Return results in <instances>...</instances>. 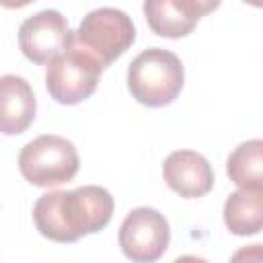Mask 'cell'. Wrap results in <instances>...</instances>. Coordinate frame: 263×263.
Instances as JSON below:
<instances>
[{
    "label": "cell",
    "mask_w": 263,
    "mask_h": 263,
    "mask_svg": "<svg viewBox=\"0 0 263 263\" xmlns=\"http://www.w3.org/2000/svg\"><path fill=\"white\" fill-rule=\"evenodd\" d=\"M115 201L105 187L84 185L72 191L43 193L33 205V222L41 236L53 242H76L103 230L113 216Z\"/></svg>",
    "instance_id": "1"
},
{
    "label": "cell",
    "mask_w": 263,
    "mask_h": 263,
    "mask_svg": "<svg viewBox=\"0 0 263 263\" xmlns=\"http://www.w3.org/2000/svg\"><path fill=\"white\" fill-rule=\"evenodd\" d=\"M185 82L181 60L162 47L144 49L127 68V88L132 97L146 107L171 105Z\"/></svg>",
    "instance_id": "2"
},
{
    "label": "cell",
    "mask_w": 263,
    "mask_h": 263,
    "mask_svg": "<svg viewBox=\"0 0 263 263\" xmlns=\"http://www.w3.org/2000/svg\"><path fill=\"white\" fill-rule=\"evenodd\" d=\"M70 41L92 55L105 70L132 47L136 41V29L123 10L103 6L90 10L82 18L78 29L72 31Z\"/></svg>",
    "instance_id": "3"
},
{
    "label": "cell",
    "mask_w": 263,
    "mask_h": 263,
    "mask_svg": "<svg viewBox=\"0 0 263 263\" xmlns=\"http://www.w3.org/2000/svg\"><path fill=\"white\" fill-rule=\"evenodd\" d=\"M80 166L74 144L62 136L45 134L23 146L18 171L35 187H58L76 177Z\"/></svg>",
    "instance_id": "4"
},
{
    "label": "cell",
    "mask_w": 263,
    "mask_h": 263,
    "mask_svg": "<svg viewBox=\"0 0 263 263\" xmlns=\"http://www.w3.org/2000/svg\"><path fill=\"white\" fill-rule=\"evenodd\" d=\"M101 72L103 66L92 55L68 41L64 51L47 62L45 88L60 105H78L95 92Z\"/></svg>",
    "instance_id": "5"
},
{
    "label": "cell",
    "mask_w": 263,
    "mask_h": 263,
    "mask_svg": "<svg viewBox=\"0 0 263 263\" xmlns=\"http://www.w3.org/2000/svg\"><path fill=\"white\" fill-rule=\"evenodd\" d=\"M117 240L127 259L136 263H152L168 249L171 228L158 210L142 205L123 218Z\"/></svg>",
    "instance_id": "6"
},
{
    "label": "cell",
    "mask_w": 263,
    "mask_h": 263,
    "mask_svg": "<svg viewBox=\"0 0 263 263\" xmlns=\"http://www.w3.org/2000/svg\"><path fill=\"white\" fill-rule=\"evenodd\" d=\"M72 31L60 10H39L18 29V47L35 64H47L68 45Z\"/></svg>",
    "instance_id": "7"
},
{
    "label": "cell",
    "mask_w": 263,
    "mask_h": 263,
    "mask_svg": "<svg viewBox=\"0 0 263 263\" xmlns=\"http://www.w3.org/2000/svg\"><path fill=\"white\" fill-rule=\"evenodd\" d=\"M164 183L185 199L203 197L214 187V171L205 156L195 150H175L162 164Z\"/></svg>",
    "instance_id": "8"
},
{
    "label": "cell",
    "mask_w": 263,
    "mask_h": 263,
    "mask_svg": "<svg viewBox=\"0 0 263 263\" xmlns=\"http://www.w3.org/2000/svg\"><path fill=\"white\" fill-rule=\"evenodd\" d=\"M37 101L31 84L16 74L0 76V134L16 136L35 119Z\"/></svg>",
    "instance_id": "9"
},
{
    "label": "cell",
    "mask_w": 263,
    "mask_h": 263,
    "mask_svg": "<svg viewBox=\"0 0 263 263\" xmlns=\"http://www.w3.org/2000/svg\"><path fill=\"white\" fill-rule=\"evenodd\" d=\"M144 16L152 33L179 39L189 35L205 14L195 0H144Z\"/></svg>",
    "instance_id": "10"
},
{
    "label": "cell",
    "mask_w": 263,
    "mask_h": 263,
    "mask_svg": "<svg viewBox=\"0 0 263 263\" xmlns=\"http://www.w3.org/2000/svg\"><path fill=\"white\" fill-rule=\"evenodd\" d=\"M224 224L236 236L259 234L263 226V189L238 187L224 203Z\"/></svg>",
    "instance_id": "11"
},
{
    "label": "cell",
    "mask_w": 263,
    "mask_h": 263,
    "mask_svg": "<svg viewBox=\"0 0 263 263\" xmlns=\"http://www.w3.org/2000/svg\"><path fill=\"white\" fill-rule=\"evenodd\" d=\"M226 173L238 187L263 189V142L255 138L238 144L226 160Z\"/></svg>",
    "instance_id": "12"
},
{
    "label": "cell",
    "mask_w": 263,
    "mask_h": 263,
    "mask_svg": "<svg viewBox=\"0 0 263 263\" xmlns=\"http://www.w3.org/2000/svg\"><path fill=\"white\" fill-rule=\"evenodd\" d=\"M195 2H197L199 8L203 10V14H210V12H214V10L220 6L222 0H195Z\"/></svg>",
    "instance_id": "13"
},
{
    "label": "cell",
    "mask_w": 263,
    "mask_h": 263,
    "mask_svg": "<svg viewBox=\"0 0 263 263\" xmlns=\"http://www.w3.org/2000/svg\"><path fill=\"white\" fill-rule=\"evenodd\" d=\"M31 2H35V0H0V6H4V8H23Z\"/></svg>",
    "instance_id": "14"
},
{
    "label": "cell",
    "mask_w": 263,
    "mask_h": 263,
    "mask_svg": "<svg viewBox=\"0 0 263 263\" xmlns=\"http://www.w3.org/2000/svg\"><path fill=\"white\" fill-rule=\"evenodd\" d=\"M242 2H247V4H251L255 8H261L263 6V0H242Z\"/></svg>",
    "instance_id": "15"
}]
</instances>
